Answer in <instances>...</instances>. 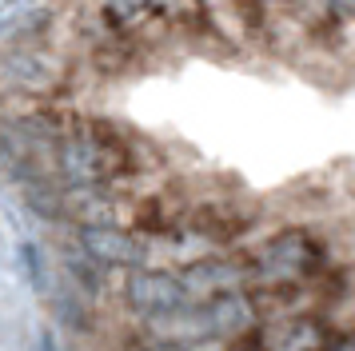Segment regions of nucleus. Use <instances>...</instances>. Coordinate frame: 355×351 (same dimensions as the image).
<instances>
[{"label": "nucleus", "mask_w": 355, "mask_h": 351, "mask_svg": "<svg viewBox=\"0 0 355 351\" xmlns=\"http://www.w3.org/2000/svg\"><path fill=\"white\" fill-rule=\"evenodd\" d=\"M188 287L184 280L168 275V271H136L128 280V303L136 316L160 319V316H176L188 307Z\"/></svg>", "instance_id": "obj_1"}, {"label": "nucleus", "mask_w": 355, "mask_h": 351, "mask_svg": "<svg viewBox=\"0 0 355 351\" xmlns=\"http://www.w3.org/2000/svg\"><path fill=\"white\" fill-rule=\"evenodd\" d=\"M80 252L96 264H112V268H136L144 264V248L132 236L116 232V228H84L80 232Z\"/></svg>", "instance_id": "obj_2"}, {"label": "nucleus", "mask_w": 355, "mask_h": 351, "mask_svg": "<svg viewBox=\"0 0 355 351\" xmlns=\"http://www.w3.org/2000/svg\"><path fill=\"white\" fill-rule=\"evenodd\" d=\"M252 323V303L243 300V296H216V300L200 311V327L208 335H236L243 332Z\"/></svg>", "instance_id": "obj_3"}, {"label": "nucleus", "mask_w": 355, "mask_h": 351, "mask_svg": "<svg viewBox=\"0 0 355 351\" xmlns=\"http://www.w3.org/2000/svg\"><path fill=\"white\" fill-rule=\"evenodd\" d=\"M240 271L232 268V264H192V268L184 271V287L196 291V287H220L227 280H236Z\"/></svg>", "instance_id": "obj_4"}, {"label": "nucleus", "mask_w": 355, "mask_h": 351, "mask_svg": "<svg viewBox=\"0 0 355 351\" xmlns=\"http://www.w3.org/2000/svg\"><path fill=\"white\" fill-rule=\"evenodd\" d=\"M20 268L28 275L33 291H44V287H49V268H44V252H40L36 239H24V243H20Z\"/></svg>", "instance_id": "obj_5"}, {"label": "nucleus", "mask_w": 355, "mask_h": 351, "mask_svg": "<svg viewBox=\"0 0 355 351\" xmlns=\"http://www.w3.org/2000/svg\"><path fill=\"white\" fill-rule=\"evenodd\" d=\"M140 4H148V0H108V8H112L116 16H132Z\"/></svg>", "instance_id": "obj_6"}, {"label": "nucleus", "mask_w": 355, "mask_h": 351, "mask_svg": "<svg viewBox=\"0 0 355 351\" xmlns=\"http://www.w3.org/2000/svg\"><path fill=\"white\" fill-rule=\"evenodd\" d=\"M33 351H56V339H52V332H40L36 335V348Z\"/></svg>", "instance_id": "obj_7"}, {"label": "nucleus", "mask_w": 355, "mask_h": 351, "mask_svg": "<svg viewBox=\"0 0 355 351\" xmlns=\"http://www.w3.org/2000/svg\"><path fill=\"white\" fill-rule=\"evenodd\" d=\"M148 351H184V348H176V343H152Z\"/></svg>", "instance_id": "obj_8"}, {"label": "nucleus", "mask_w": 355, "mask_h": 351, "mask_svg": "<svg viewBox=\"0 0 355 351\" xmlns=\"http://www.w3.org/2000/svg\"><path fill=\"white\" fill-rule=\"evenodd\" d=\"M4 4H8V8H12V4H20V0H4Z\"/></svg>", "instance_id": "obj_9"}]
</instances>
